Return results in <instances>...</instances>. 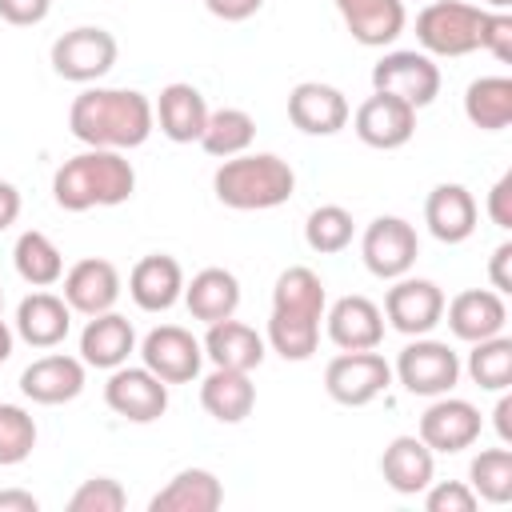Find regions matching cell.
<instances>
[{
    "label": "cell",
    "mask_w": 512,
    "mask_h": 512,
    "mask_svg": "<svg viewBox=\"0 0 512 512\" xmlns=\"http://www.w3.org/2000/svg\"><path fill=\"white\" fill-rule=\"evenodd\" d=\"M60 280H64V300H68V308L80 312V316L108 312V308L120 300V272H116L112 260H100V256L76 260Z\"/></svg>",
    "instance_id": "2e32d148"
},
{
    "label": "cell",
    "mask_w": 512,
    "mask_h": 512,
    "mask_svg": "<svg viewBox=\"0 0 512 512\" xmlns=\"http://www.w3.org/2000/svg\"><path fill=\"white\" fill-rule=\"evenodd\" d=\"M48 8H52V0H0V20L28 28V24H40L48 16Z\"/></svg>",
    "instance_id": "7bdbcfd3"
},
{
    "label": "cell",
    "mask_w": 512,
    "mask_h": 512,
    "mask_svg": "<svg viewBox=\"0 0 512 512\" xmlns=\"http://www.w3.org/2000/svg\"><path fill=\"white\" fill-rule=\"evenodd\" d=\"M36 448V420L20 404H0V468L24 464Z\"/></svg>",
    "instance_id": "f35d334b"
},
{
    "label": "cell",
    "mask_w": 512,
    "mask_h": 512,
    "mask_svg": "<svg viewBox=\"0 0 512 512\" xmlns=\"http://www.w3.org/2000/svg\"><path fill=\"white\" fill-rule=\"evenodd\" d=\"M128 296L144 312H168L184 296V268H180V260L164 256V252H152V256L136 260V268L128 272Z\"/></svg>",
    "instance_id": "d6986e66"
},
{
    "label": "cell",
    "mask_w": 512,
    "mask_h": 512,
    "mask_svg": "<svg viewBox=\"0 0 512 512\" xmlns=\"http://www.w3.org/2000/svg\"><path fill=\"white\" fill-rule=\"evenodd\" d=\"M324 308H328L324 280H320L308 264H292V268H284V272L276 276V288H272V312L324 320Z\"/></svg>",
    "instance_id": "4dcf8cb0"
},
{
    "label": "cell",
    "mask_w": 512,
    "mask_h": 512,
    "mask_svg": "<svg viewBox=\"0 0 512 512\" xmlns=\"http://www.w3.org/2000/svg\"><path fill=\"white\" fill-rule=\"evenodd\" d=\"M484 4H488L492 12H508V8H512V0H484Z\"/></svg>",
    "instance_id": "816d5d0a"
},
{
    "label": "cell",
    "mask_w": 512,
    "mask_h": 512,
    "mask_svg": "<svg viewBox=\"0 0 512 512\" xmlns=\"http://www.w3.org/2000/svg\"><path fill=\"white\" fill-rule=\"evenodd\" d=\"M360 256H364V268L380 280H400L412 272L416 256H420V240H416V228L400 216H376L368 228H364V240H360Z\"/></svg>",
    "instance_id": "9c48e42d"
},
{
    "label": "cell",
    "mask_w": 512,
    "mask_h": 512,
    "mask_svg": "<svg viewBox=\"0 0 512 512\" xmlns=\"http://www.w3.org/2000/svg\"><path fill=\"white\" fill-rule=\"evenodd\" d=\"M392 384V364L376 352V348H364V352H340L328 360L324 368V388L336 404L344 408H364L372 404L384 388Z\"/></svg>",
    "instance_id": "5b68a950"
},
{
    "label": "cell",
    "mask_w": 512,
    "mask_h": 512,
    "mask_svg": "<svg viewBox=\"0 0 512 512\" xmlns=\"http://www.w3.org/2000/svg\"><path fill=\"white\" fill-rule=\"evenodd\" d=\"M224 504V488L216 480V472L208 468H184L176 472L152 500V512H216Z\"/></svg>",
    "instance_id": "83f0119b"
},
{
    "label": "cell",
    "mask_w": 512,
    "mask_h": 512,
    "mask_svg": "<svg viewBox=\"0 0 512 512\" xmlns=\"http://www.w3.org/2000/svg\"><path fill=\"white\" fill-rule=\"evenodd\" d=\"M8 356H12V328L0 320V364H4Z\"/></svg>",
    "instance_id": "f907efd6"
},
{
    "label": "cell",
    "mask_w": 512,
    "mask_h": 512,
    "mask_svg": "<svg viewBox=\"0 0 512 512\" xmlns=\"http://www.w3.org/2000/svg\"><path fill=\"white\" fill-rule=\"evenodd\" d=\"M488 220L496 224V228H512V172H504L496 184H492V192H488Z\"/></svg>",
    "instance_id": "ee69618b"
},
{
    "label": "cell",
    "mask_w": 512,
    "mask_h": 512,
    "mask_svg": "<svg viewBox=\"0 0 512 512\" xmlns=\"http://www.w3.org/2000/svg\"><path fill=\"white\" fill-rule=\"evenodd\" d=\"M152 116H156L160 132H164L172 144H192V140H200V132H204L208 104H204L200 88L176 80V84H164V88H160V100L152 104Z\"/></svg>",
    "instance_id": "cb8c5ba5"
},
{
    "label": "cell",
    "mask_w": 512,
    "mask_h": 512,
    "mask_svg": "<svg viewBox=\"0 0 512 512\" xmlns=\"http://www.w3.org/2000/svg\"><path fill=\"white\" fill-rule=\"evenodd\" d=\"M184 304L196 320L204 324H216V320H228L236 316L240 308V280L228 272V268H200L188 284H184Z\"/></svg>",
    "instance_id": "f1b7e54d"
},
{
    "label": "cell",
    "mask_w": 512,
    "mask_h": 512,
    "mask_svg": "<svg viewBox=\"0 0 512 512\" xmlns=\"http://www.w3.org/2000/svg\"><path fill=\"white\" fill-rule=\"evenodd\" d=\"M380 472H384V480H388L392 492L416 496L436 476V452L420 436H396L384 448V456H380Z\"/></svg>",
    "instance_id": "d4e9b609"
},
{
    "label": "cell",
    "mask_w": 512,
    "mask_h": 512,
    "mask_svg": "<svg viewBox=\"0 0 512 512\" xmlns=\"http://www.w3.org/2000/svg\"><path fill=\"white\" fill-rule=\"evenodd\" d=\"M200 404L212 420L220 424H240L252 408H256V384L248 380V372L236 368H212L200 384Z\"/></svg>",
    "instance_id": "f546056e"
},
{
    "label": "cell",
    "mask_w": 512,
    "mask_h": 512,
    "mask_svg": "<svg viewBox=\"0 0 512 512\" xmlns=\"http://www.w3.org/2000/svg\"><path fill=\"white\" fill-rule=\"evenodd\" d=\"M424 508L428 512H472L476 508V492L460 480H440L424 488Z\"/></svg>",
    "instance_id": "60d3db41"
},
{
    "label": "cell",
    "mask_w": 512,
    "mask_h": 512,
    "mask_svg": "<svg viewBox=\"0 0 512 512\" xmlns=\"http://www.w3.org/2000/svg\"><path fill=\"white\" fill-rule=\"evenodd\" d=\"M204 356L216 364V368H236V372H252L260 368L264 360V336L240 320H216L208 324V336H204Z\"/></svg>",
    "instance_id": "4316f807"
},
{
    "label": "cell",
    "mask_w": 512,
    "mask_h": 512,
    "mask_svg": "<svg viewBox=\"0 0 512 512\" xmlns=\"http://www.w3.org/2000/svg\"><path fill=\"white\" fill-rule=\"evenodd\" d=\"M472 492L488 504H508L512 500V452L508 448H484L472 468H468Z\"/></svg>",
    "instance_id": "74e56055"
},
{
    "label": "cell",
    "mask_w": 512,
    "mask_h": 512,
    "mask_svg": "<svg viewBox=\"0 0 512 512\" xmlns=\"http://www.w3.org/2000/svg\"><path fill=\"white\" fill-rule=\"evenodd\" d=\"M0 308H4V292H0Z\"/></svg>",
    "instance_id": "f5cc1de1"
},
{
    "label": "cell",
    "mask_w": 512,
    "mask_h": 512,
    "mask_svg": "<svg viewBox=\"0 0 512 512\" xmlns=\"http://www.w3.org/2000/svg\"><path fill=\"white\" fill-rule=\"evenodd\" d=\"M392 372L400 376V384H404L412 396H444V392H452V384L460 380V356H456L444 340L416 336L408 348H400Z\"/></svg>",
    "instance_id": "ba28073f"
},
{
    "label": "cell",
    "mask_w": 512,
    "mask_h": 512,
    "mask_svg": "<svg viewBox=\"0 0 512 512\" xmlns=\"http://www.w3.org/2000/svg\"><path fill=\"white\" fill-rule=\"evenodd\" d=\"M340 20L364 48H384L404 32V0H336Z\"/></svg>",
    "instance_id": "603a6c76"
},
{
    "label": "cell",
    "mask_w": 512,
    "mask_h": 512,
    "mask_svg": "<svg viewBox=\"0 0 512 512\" xmlns=\"http://www.w3.org/2000/svg\"><path fill=\"white\" fill-rule=\"evenodd\" d=\"M252 136H256V120H252L244 108H216V112H208L204 132H200L196 144H200L208 156L228 160V156L248 152Z\"/></svg>",
    "instance_id": "d6a6232c"
},
{
    "label": "cell",
    "mask_w": 512,
    "mask_h": 512,
    "mask_svg": "<svg viewBox=\"0 0 512 512\" xmlns=\"http://www.w3.org/2000/svg\"><path fill=\"white\" fill-rule=\"evenodd\" d=\"M36 508H40V500L24 488H4L0 492V512H36Z\"/></svg>",
    "instance_id": "c3c4849f"
},
{
    "label": "cell",
    "mask_w": 512,
    "mask_h": 512,
    "mask_svg": "<svg viewBox=\"0 0 512 512\" xmlns=\"http://www.w3.org/2000/svg\"><path fill=\"white\" fill-rule=\"evenodd\" d=\"M12 264H16V272H20V280L24 284H32V288H52L60 276H64V256H60V248L44 236V232H20V240H16V248H12Z\"/></svg>",
    "instance_id": "836d02e7"
},
{
    "label": "cell",
    "mask_w": 512,
    "mask_h": 512,
    "mask_svg": "<svg viewBox=\"0 0 512 512\" xmlns=\"http://www.w3.org/2000/svg\"><path fill=\"white\" fill-rule=\"evenodd\" d=\"M448 312V328L456 340H488L496 332H504L508 324V308H504V296L492 292V288H468L460 296H452V304H444Z\"/></svg>",
    "instance_id": "44dd1931"
},
{
    "label": "cell",
    "mask_w": 512,
    "mask_h": 512,
    "mask_svg": "<svg viewBox=\"0 0 512 512\" xmlns=\"http://www.w3.org/2000/svg\"><path fill=\"white\" fill-rule=\"evenodd\" d=\"M260 4H264V0H204V8H208L216 20H228V24L256 16V12H260Z\"/></svg>",
    "instance_id": "bcb514c9"
},
{
    "label": "cell",
    "mask_w": 512,
    "mask_h": 512,
    "mask_svg": "<svg viewBox=\"0 0 512 512\" xmlns=\"http://www.w3.org/2000/svg\"><path fill=\"white\" fill-rule=\"evenodd\" d=\"M348 100L340 88L320 84V80H304L292 88L288 96V120L304 132V136H336L348 124Z\"/></svg>",
    "instance_id": "9a60e30c"
},
{
    "label": "cell",
    "mask_w": 512,
    "mask_h": 512,
    "mask_svg": "<svg viewBox=\"0 0 512 512\" xmlns=\"http://www.w3.org/2000/svg\"><path fill=\"white\" fill-rule=\"evenodd\" d=\"M492 416H496V436L508 444V440H512V396H500Z\"/></svg>",
    "instance_id": "681fc988"
},
{
    "label": "cell",
    "mask_w": 512,
    "mask_h": 512,
    "mask_svg": "<svg viewBox=\"0 0 512 512\" xmlns=\"http://www.w3.org/2000/svg\"><path fill=\"white\" fill-rule=\"evenodd\" d=\"M132 192H136V168L124 160V152L112 148H84L80 156L64 160L52 176V200L64 212L116 208L132 200Z\"/></svg>",
    "instance_id": "7a4b0ae2"
},
{
    "label": "cell",
    "mask_w": 512,
    "mask_h": 512,
    "mask_svg": "<svg viewBox=\"0 0 512 512\" xmlns=\"http://www.w3.org/2000/svg\"><path fill=\"white\" fill-rule=\"evenodd\" d=\"M352 128L356 136L368 144V148H380V152H392V148H404L416 132V108L388 96V92H372L356 116H352Z\"/></svg>",
    "instance_id": "5bb4252c"
},
{
    "label": "cell",
    "mask_w": 512,
    "mask_h": 512,
    "mask_svg": "<svg viewBox=\"0 0 512 512\" xmlns=\"http://www.w3.org/2000/svg\"><path fill=\"white\" fill-rule=\"evenodd\" d=\"M212 192L224 208L264 212V208H280L284 200H292L296 172H292L288 160H280L272 152H240V156H228L216 168Z\"/></svg>",
    "instance_id": "3957f363"
},
{
    "label": "cell",
    "mask_w": 512,
    "mask_h": 512,
    "mask_svg": "<svg viewBox=\"0 0 512 512\" xmlns=\"http://www.w3.org/2000/svg\"><path fill=\"white\" fill-rule=\"evenodd\" d=\"M476 200L464 184H436L424 200V224L440 244H464L476 232Z\"/></svg>",
    "instance_id": "7402d4cb"
},
{
    "label": "cell",
    "mask_w": 512,
    "mask_h": 512,
    "mask_svg": "<svg viewBox=\"0 0 512 512\" xmlns=\"http://www.w3.org/2000/svg\"><path fill=\"white\" fill-rule=\"evenodd\" d=\"M372 88L376 92H388L412 108H428L436 96H440V68L432 64L428 52H384V60L372 68Z\"/></svg>",
    "instance_id": "52a82bcc"
},
{
    "label": "cell",
    "mask_w": 512,
    "mask_h": 512,
    "mask_svg": "<svg viewBox=\"0 0 512 512\" xmlns=\"http://www.w3.org/2000/svg\"><path fill=\"white\" fill-rule=\"evenodd\" d=\"M480 428H484V420H480V408L476 404H468V400H460V396H436L428 408H424V416H420V440L432 448V452H464V448H472L476 440H480Z\"/></svg>",
    "instance_id": "7c38bea8"
},
{
    "label": "cell",
    "mask_w": 512,
    "mask_h": 512,
    "mask_svg": "<svg viewBox=\"0 0 512 512\" xmlns=\"http://www.w3.org/2000/svg\"><path fill=\"white\" fill-rule=\"evenodd\" d=\"M128 504V492L120 488V480L112 476H92L84 480L72 500H68V512H120Z\"/></svg>",
    "instance_id": "ab89813d"
},
{
    "label": "cell",
    "mask_w": 512,
    "mask_h": 512,
    "mask_svg": "<svg viewBox=\"0 0 512 512\" xmlns=\"http://www.w3.org/2000/svg\"><path fill=\"white\" fill-rule=\"evenodd\" d=\"M484 8L464 0H432L416 16V40L428 56H468L480 48Z\"/></svg>",
    "instance_id": "277c9868"
},
{
    "label": "cell",
    "mask_w": 512,
    "mask_h": 512,
    "mask_svg": "<svg viewBox=\"0 0 512 512\" xmlns=\"http://www.w3.org/2000/svg\"><path fill=\"white\" fill-rule=\"evenodd\" d=\"M384 316L404 336H428L444 320V292L432 280L400 276L384 296Z\"/></svg>",
    "instance_id": "4fadbf2b"
},
{
    "label": "cell",
    "mask_w": 512,
    "mask_h": 512,
    "mask_svg": "<svg viewBox=\"0 0 512 512\" xmlns=\"http://www.w3.org/2000/svg\"><path fill=\"white\" fill-rule=\"evenodd\" d=\"M468 376L484 392H504L512 384V340L500 332L488 340H476L468 352Z\"/></svg>",
    "instance_id": "e575fe53"
},
{
    "label": "cell",
    "mask_w": 512,
    "mask_h": 512,
    "mask_svg": "<svg viewBox=\"0 0 512 512\" xmlns=\"http://www.w3.org/2000/svg\"><path fill=\"white\" fill-rule=\"evenodd\" d=\"M16 216H20V192H16V184L0 180V232L12 228Z\"/></svg>",
    "instance_id": "7dc6e473"
},
{
    "label": "cell",
    "mask_w": 512,
    "mask_h": 512,
    "mask_svg": "<svg viewBox=\"0 0 512 512\" xmlns=\"http://www.w3.org/2000/svg\"><path fill=\"white\" fill-rule=\"evenodd\" d=\"M68 128L88 148L128 152L140 148L152 128V100L136 88H84L68 108Z\"/></svg>",
    "instance_id": "6da1fadb"
},
{
    "label": "cell",
    "mask_w": 512,
    "mask_h": 512,
    "mask_svg": "<svg viewBox=\"0 0 512 512\" xmlns=\"http://www.w3.org/2000/svg\"><path fill=\"white\" fill-rule=\"evenodd\" d=\"M132 352H136V332H132L128 316H120V312H112V308L88 316V324H84V332H80V360H84L88 368L112 372V368L128 364Z\"/></svg>",
    "instance_id": "ffe728a7"
},
{
    "label": "cell",
    "mask_w": 512,
    "mask_h": 512,
    "mask_svg": "<svg viewBox=\"0 0 512 512\" xmlns=\"http://www.w3.org/2000/svg\"><path fill=\"white\" fill-rule=\"evenodd\" d=\"M268 344L272 352H280L284 360H308L320 344V320H308V316H284V312H272L268 316Z\"/></svg>",
    "instance_id": "8d00e7d4"
},
{
    "label": "cell",
    "mask_w": 512,
    "mask_h": 512,
    "mask_svg": "<svg viewBox=\"0 0 512 512\" xmlns=\"http://www.w3.org/2000/svg\"><path fill=\"white\" fill-rule=\"evenodd\" d=\"M352 232H356L352 212L340 208V204H320V208H312V212H308V224H304V240H308V248L320 252V256L344 252V248L352 244Z\"/></svg>",
    "instance_id": "d590c367"
},
{
    "label": "cell",
    "mask_w": 512,
    "mask_h": 512,
    "mask_svg": "<svg viewBox=\"0 0 512 512\" xmlns=\"http://www.w3.org/2000/svg\"><path fill=\"white\" fill-rule=\"evenodd\" d=\"M20 392L32 404H68L84 392V360L64 352L40 356L20 372Z\"/></svg>",
    "instance_id": "ac0fdd59"
},
{
    "label": "cell",
    "mask_w": 512,
    "mask_h": 512,
    "mask_svg": "<svg viewBox=\"0 0 512 512\" xmlns=\"http://www.w3.org/2000/svg\"><path fill=\"white\" fill-rule=\"evenodd\" d=\"M104 404L132 424H152L168 412V384L156 372H148L144 364L140 368L120 364V368H112V376L104 384Z\"/></svg>",
    "instance_id": "30bf717a"
},
{
    "label": "cell",
    "mask_w": 512,
    "mask_h": 512,
    "mask_svg": "<svg viewBox=\"0 0 512 512\" xmlns=\"http://www.w3.org/2000/svg\"><path fill=\"white\" fill-rule=\"evenodd\" d=\"M140 360L148 372H156L164 384H188L200 376V364H204V344L180 328V324H160L144 336L140 344Z\"/></svg>",
    "instance_id": "8fae6325"
},
{
    "label": "cell",
    "mask_w": 512,
    "mask_h": 512,
    "mask_svg": "<svg viewBox=\"0 0 512 512\" xmlns=\"http://www.w3.org/2000/svg\"><path fill=\"white\" fill-rule=\"evenodd\" d=\"M480 48L492 52L500 64L512 60V16L508 12H484V20H480Z\"/></svg>",
    "instance_id": "b9f144b4"
},
{
    "label": "cell",
    "mask_w": 512,
    "mask_h": 512,
    "mask_svg": "<svg viewBox=\"0 0 512 512\" xmlns=\"http://www.w3.org/2000/svg\"><path fill=\"white\" fill-rule=\"evenodd\" d=\"M464 116L484 128L500 132L512 124V76H480L464 92Z\"/></svg>",
    "instance_id": "1f68e13d"
},
{
    "label": "cell",
    "mask_w": 512,
    "mask_h": 512,
    "mask_svg": "<svg viewBox=\"0 0 512 512\" xmlns=\"http://www.w3.org/2000/svg\"><path fill=\"white\" fill-rule=\"evenodd\" d=\"M324 324L340 352H364L384 340V312L368 296H340L332 308H324Z\"/></svg>",
    "instance_id": "e0dca14e"
},
{
    "label": "cell",
    "mask_w": 512,
    "mask_h": 512,
    "mask_svg": "<svg viewBox=\"0 0 512 512\" xmlns=\"http://www.w3.org/2000/svg\"><path fill=\"white\" fill-rule=\"evenodd\" d=\"M488 280H492V292H512V244H496L492 260H488Z\"/></svg>",
    "instance_id": "f6af8a7d"
},
{
    "label": "cell",
    "mask_w": 512,
    "mask_h": 512,
    "mask_svg": "<svg viewBox=\"0 0 512 512\" xmlns=\"http://www.w3.org/2000/svg\"><path fill=\"white\" fill-rule=\"evenodd\" d=\"M116 64V36L96 24H80L52 44V72L72 84H92L108 76Z\"/></svg>",
    "instance_id": "8992f818"
},
{
    "label": "cell",
    "mask_w": 512,
    "mask_h": 512,
    "mask_svg": "<svg viewBox=\"0 0 512 512\" xmlns=\"http://www.w3.org/2000/svg\"><path fill=\"white\" fill-rule=\"evenodd\" d=\"M72 328V308L64 296L52 292H32L16 308V332L32 348H56Z\"/></svg>",
    "instance_id": "484cf974"
}]
</instances>
